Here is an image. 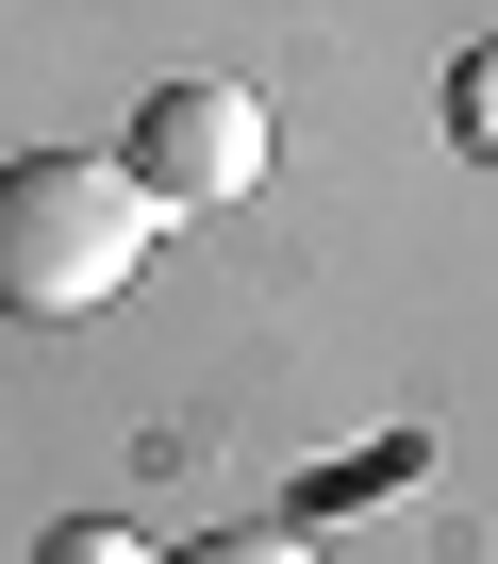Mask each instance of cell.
Listing matches in <instances>:
<instances>
[{"label": "cell", "mask_w": 498, "mask_h": 564, "mask_svg": "<svg viewBox=\"0 0 498 564\" xmlns=\"http://www.w3.org/2000/svg\"><path fill=\"white\" fill-rule=\"evenodd\" d=\"M448 150H481V166H498V34L448 67Z\"/></svg>", "instance_id": "3"}, {"label": "cell", "mask_w": 498, "mask_h": 564, "mask_svg": "<svg viewBox=\"0 0 498 564\" xmlns=\"http://www.w3.org/2000/svg\"><path fill=\"white\" fill-rule=\"evenodd\" d=\"M34 564H166V547H150V531H133V514H67V531H51V547H34Z\"/></svg>", "instance_id": "4"}, {"label": "cell", "mask_w": 498, "mask_h": 564, "mask_svg": "<svg viewBox=\"0 0 498 564\" xmlns=\"http://www.w3.org/2000/svg\"><path fill=\"white\" fill-rule=\"evenodd\" d=\"M267 100H249V84H150L133 100V183L166 199V216H216V199H249V183H267Z\"/></svg>", "instance_id": "2"}, {"label": "cell", "mask_w": 498, "mask_h": 564, "mask_svg": "<svg viewBox=\"0 0 498 564\" xmlns=\"http://www.w3.org/2000/svg\"><path fill=\"white\" fill-rule=\"evenodd\" d=\"M166 564H333L316 531H199V547H166Z\"/></svg>", "instance_id": "5"}, {"label": "cell", "mask_w": 498, "mask_h": 564, "mask_svg": "<svg viewBox=\"0 0 498 564\" xmlns=\"http://www.w3.org/2000/svg\"><path fill=\"white\" fill-rule=\"evenodd\" d=\"M150 232H166V199H150L117 150H34V166H0V316H100V300H133Z\"/></svg>", "instance_id": "1"}]
</instances>
